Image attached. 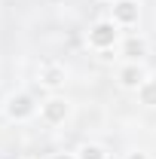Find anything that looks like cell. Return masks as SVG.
Listing matches in <instances>:
<instances>
[{"mask_svg": "<svg viewBox=\"0 0 156 159\" xmlns=\"http://www.w3.org/2000/svg\"><path fill=\"white\" fill-rule=\"evenodd\" d=\"M119 40H122V28L113 19H98L86 31V46L98 55H107V52L119 49Z\"/></svg>", "mask_w": 156, "mask_h": 159, "instance_id": "cell-1", "label": "cell"}, {"mask_svg": "<svg viewBox=\"0 0 156 159\" xmlns=\"http://www.w3.org/2000/svg\"><path fill=\"white\" fill-rule=\"evenodd\" d=\"M37 113H40V101L28 89H16L3 98V116L9 122H31V119H37Z\"/></svg>", "mask_w": 156, "mask_h": 159, "instance_id": "cell-2", "label": "cell"}, {"mask_svg": "<svg viewBox=\"0 0 156 159\" xmlns=\"http://www.w3.org/2000/svg\"><path fill=\"white\" fill-rule=\"evenodd\" d=\"M74 116V101L67 98V95H61V92H49L46 98L40 101V113L37 119L43 125H49V129H58L64 122H71Z\"/></svg>", "mask_w": 156, "mask_h": 159, "instance_id": "cell-3", "label": "cell"}, {"mask_svg": "<svg viewBox=\"0 0 156 159\" xmlns=\"http://www.w3.org/2000/svg\"><path fill=\"white\" fill-rule=\"evenodd\" d=\"M34 83H37L40 89H46V92H58L64 89V83H67V67L55 58H46L37 64V74H34Z\"/></svg>", "mask_w": 156, "mask_h": 159, "instance_id": "cell-4", "label": "cell"}, {"mask_svg": "<svg viewBox=\"0 0 156 159\" xmlns=\"http://www.w3.org/2000/svg\"><path fill=\"white\" fill-rule=\"evenodd\" d=\"M150 77V70L144 67V61H122L117 67V86L126 92H138V86Z\"/></svg>", "mask_w": 156, "mask_h": 159, "instance_id": "cell-5", "label": "cell"}, {"mask_svg": "<svg viewBox=\"0 0 156 159\" xmlns=\"http://www.w3.org/2000/svg\"><path fill=\"white\" fill-rule=\"evenodd\" d=\"M107 19H113L122 31L138 28V21H141V0H117V3H110V16Z\"/></svg>", "mask_w": 156, "mask_h": 159, "instance_id": "cell-6", "label": "cell"}, {"mask_svg": "<svg viewBox=\"0 0 156 159\" xmlns=\"http://www.w3.org/2000/svg\"><path fill=\"white\" fill-rule=\"evenodd\" d=\"M147 49H150L147 40L135 37V34H126V37L119 40V55H122V61H144Z\"/></svg>", "mask_w": 156, "mask_h": 159, "instance_id": "cell-7", "label": "cell"}, {"mask_svg": "<svg viewBox=\"0 0 156 159\" xmlns=\"http://www.w3.org/2000/svg\"><path fill=\"white\" fill-rule=\"evenodd\" d=\"M77 159H110V150L104 144H95V141H86L77 147Z\"/></svg>", "mask_w": 156, "mask_h": 159, "instance_id": "cell-8", "label": "cell"}, {"mask_svg": "<svg viewBox=\"0 0 156 159\" xmlns=\"http://www.w3.org/2000/svg\"><path fill=\"white\" fill-rule=\"evenodd\" d=\"M135 95H138V104H144V107H150V110H153V107H156V80L147 77L141 86H138Z\"/></svg>", "mask_w": 156, "mask_h": 159, "instance_id": "cell-9", "label": "cell"}, {"mask_svg": "<svg viewBox=\"0 0 156 159\" xmlns=\"http://www.w3.org/2000/svg\"><path fill=\"white\" fill-rule=\"evenodd\" d=\"M122 159H150V153H147V150H129Z\"/></svg>", "mask_w": 156, "mask_h": 159, "instance_id": "cell-10", "label": "cell"}, {"mask_svg": "<svg viewBox=\"0 0 156 159\" xmlns=\"http://www.w3.org/2000/svg\"><path fill=\"white\" fill-rule=\"evenodd\" d=\"M52 159H77V153H52Z\"/></svg>", "mask_w": 156, "mask_h": 159, "instance_id": "cell-11", "label": "cell"}, {"mask_svg": "<svg viewBox=\"0 0 156 159\" xmlns=\"http://www.w3.org/2000/svg\"><path fill=\"white\" fill-rule=\"evenodd\" d=\"M101 3H107V6H110V3H117V0H101Z\"/></svg>", "mask_w": 156, "mask_h": 159, "instance_id": "cell-12", "label": "cell"}, {"mask_svg": "<svg viewBox=\"0 0 156 159\" xmlns=\"http://www.w3.org/2000/svg\"><path fill=\"white\" fill-rule=\"evenodd\" d=\"M21 159H31V156H21Z\"/></svg>", "mask_w": 156, "mask_h": 159, "instance_id": "cell-13", "label": "cell"}]
</instances>
